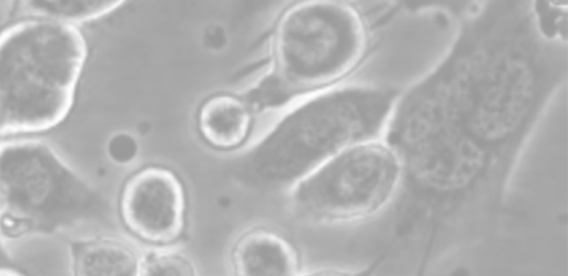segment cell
Segmentation results:
<instances>
[{"label": "cell", "mask_w": 568, "mask_h": 276, "mask_svg": "<svg viewBox=\"0 0 568 276\" xmlns=\"http://www.w3.org/2000/svg\"><path fill=\"white\" fill-rule=\"evenodd\" d=\"M383 137L403 173L385 259L407 249L422 275L446 254L497 231L514 171L464 131L430 70L400 91Z\"/></svg>", "instance_id": "6da1fadb"}, {"label": "cell", "mask_w": 568, "mask_h": 276, "mask_svg": "<svg viewBox=\"0 0 568 276\" xmlns=\"http://www.w3.org/2000/svg\"><path fill=\"white\" fill-rule=\"evenodd\" d=\"M448 9L456 31L432 71L464 131L515 171L566 82L567 42L540 31L532 1H467Z\"/></svg>", "instance_id": "7a4b0ae2"}, {"label": "cell", "mask_w": 568, "mask_h": 276, "mask_svg": "<svg viewBox=\"0 0 568 276\" xmlns=\"http://www.w3.org/2000/svg\"><path fill=\"white\" fill-rule=\"evenodd\" d=\"M400 91L344 83L307 95L241 159L239 176L267 190L295 185L342 150L383 137Z\"/></svg>", "instance_id": "3957f363"}, {"label": "cell", "mask_w": 568, "mask_h": 276, "mask_svg": "<svg viewBox=\"0 0 568 276\" xmlns=\"http://www.w3.org/2000/svg\"><path fill=\"white\" fill-rule=\"evenodd\" d=\"M88 59L79 27L21 18L0 32V136L55 127L73 108Z\"/></svg>", "instance_id": "277c9868"}, {"label": "cell", "mask_w": 568, "mask_h": 276, "mask_svg": "<svg viewBox=\"0 0 568 276\" xmlns=\"http://www.w3.org/2000/svg\"><path fill=\"white\" fill-rule=\"evenodd\" d=\"M105 200L44 142H0V237L52 234L103 221Z\"/></svg>", "instance_id": "5b68a950"}, {"label": "cell", "mask_w": 568, "mask_h": 276, "mask_svg": "<svg viewBox=\"0 0 568 276\" xmlns=\"http://www.w3.org/2000/svg\"><path fill=\"white\" fill-rule=\"evenodd\" d=\"M374 45V23L349 1H301L278 19L272 71L297 95L346 83Z\"/></svg>", "instance_id": "8992f818"}, {"label": "cell", "mask_w": 568, "mask_h": 276, "mask_svg": "<svg viewBox=\"0 0 568 276\" xmlns=\"http://www.w3.org/2000/svg\"><path fill=\"white\" fill-rule=\"evenodd\" d=\"M402 177L399 157L389 143L384 137L367 140L336 153L293 185V203L316 223H361L390 209Z\"/></svg>", "instance_id": "52a82bcc"}, {"label": "cell", "mask_w": 568, "mask_h": 276, "mask_svg": "<svg viewBox=\"0 0 568 276\" xmlns=\"http://www.w3.org/2000/svg\"><path fill=\"white\" fill-rule=\"evenodd\" d=\"M119 208L125 227L143 242L168 245L184 231L185 193L169 168L146 166L132 174L122 187Z\"/></svg>", "instance_id": "ba28073f"}, {"label": "cell", "mask_w": 568, "mask_h": 276, "mask_svg": "<svg viewBox=\"0 0 568 276\" xmlns=\"http://www.w3.org/2000/svg\"><path fill=\"white\" fill-rule=\"evenodd\" d=\"M232 265L236 275H298L296 249L280 234L267 228L244 233L232 249Z\"/></svg>", "instance_id": "9c48e42d"}, {"label": "cell", "mask_w": 568, "mask_h": 276, "mask_svg": "<svg viewBox=\"0 0 568 276\" xmlns=\"http://www.w3.org/2000/svg\"><path fill=\"white\" fill-rule=\"evenodd\" d=\"M253 110L233 94L220 93L207 98L197 112V130L210 146L232 151L242 146L250 136Z\"/></svg>", "instance_id": "30bf717a"}, {"label": "cell", "mask_w": 568, "mask_h": 276, "mask_svg": "<svg viewBox=\"0 0 568 276\" xmlns=\"http://www.w3.org/2000/svg\"><path fill=\"white\" fill-rule=\"evenodd\" d=\"M70 262L75 276L139 275L141 255L126 242L95 236L70 243Z\"/></svg>", "instance_id": "8fae6325"}, {"label": "cell", "mask_w": 568, "mask_h": 276, "mask_svg": "<svg viewBox=\"0 0 568 276\" xmlns=\"http://www.w3.org/2000/svg\"><path fill=\"white\" fill-rule=\"evenodd\" d=\"M122 1L106 0H32L18 3L21 18H37L78 27L116 10Z\"/></svg>", "instance_id": "7c38bea8"}, {"label": "cell", "mask_w": 568, "mask_h": 276, "mask_svg": "<svg viewBox=\"0 0 568 276\" xmlns=\"http://www.w3.org/2000/svg\"><path fill=\"white\" fill-rule=\"evenodd\" d=\"M196 274L192 259L176 251H152L142 255L140 259L139 275L192 276Z\"/></svg>", "instance_id": "4fadbf2b"}, {"label": "cell", "mask_w": 568, "mask_h": 276, "mask_svg": "<svg viewBox=\"0 0 568 276\" xmlns=\"http://www.w3.org/2000/svg\"><path fill=\"white\" fill-rule=\"evenodd\" d=\"M295 95L273 72L267 73L244 98L252 110L271 109L282 105Z\"/></svg>", "instance_id": "5bb4252c"}, {"label": "cell", "mask_w": 568, "mask_h": 276, "mask_svg": "<svg viewBox=\"0 0 568 276\" xmlns=\"http://www.w3.org/2000/svg\"><path fill=\"white\" fill-rule=\"evenodd\" d=\"M110 157L119 163L130 162L136 153L135 141L128 134L114 135L108 145Z\"/></svg>", "instance_id": "9a60e30c"}]
</instances>
